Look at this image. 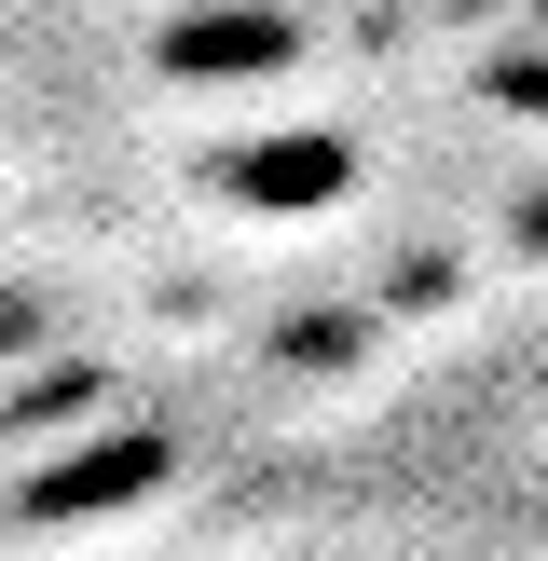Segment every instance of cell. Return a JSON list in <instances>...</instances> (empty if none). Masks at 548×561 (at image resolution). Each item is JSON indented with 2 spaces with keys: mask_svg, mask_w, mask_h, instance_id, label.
<instances>
[{
  "mask_svg": "<svg viewBox=\"0 0 548 561\" xmlns=\"http://www.w3.org/2000/svg\"><path fill=\"white\" fill-rule=\"evenodd\" d=\"M164 466H179V453H164V425H110V453L55 466V480L27 493V507H42V520H96V507H124V493H151Z\"/></svg>",
  "mask_w": 548,
  "mask_h": 561,
  "instance_id": "1",
  "label": "cell"
},
{
  "mask_svg": "<svg viewBox=\"0 0 548 561\" xmlns=\"http://www.w3.org/2000/svg\"><path fill=\"white\" fill-rule=\"evenodd\" d=\"M164 69H288V14H219V27H179L164 42Z\"/></svg>",
  "mask_w": 548,
  "mask_h": 561,
  "instance_id": "2",
  "label": "cell"
}]
</instances>
